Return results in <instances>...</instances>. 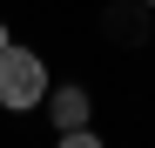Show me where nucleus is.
I'll return each instance as SVG.
<instances>
[{
  "label": "nucleus",
  "instance_id": "1",
  "mask_svg": "<svg viewBox=\"0 0 155 148\" xmlns=\"http://www.w3.org/2000/svg\"><path fill=\"white\" fill-rule=\"evenodd\" d=\"M47 101V67L41 54H27V47H0V108H14V114H27Z\"/></svg>",
  "mask_w": 155,
  "mask_h": 148
},
{
  "label": "nucleus",
  "instance_id": "2",
  "mask_svg": "<svg viewBox=\"0 0 155 148\" xmlns=\"http://www.w3.org/2000/svg\"><path fill=\"white\" fill-rule=\"evenodd\" d=\"M47 101H54L61 128H81V114H88V94H81V88H61V94H47Z\"/></svg>",
  "mask_w": 155,
  "mask_h": 148
},
{
  "label": "nucleus",
  "instance_id": "3",
  "mask_svg": "<svg viewBox=\"0 0 155 148\" xmlns=\"http://www.w3.org/2000/svg\"><path fill=\"white\" fill-rule=\"evenodd\" d=\"M142 7H155V0H142Z\"/></svg>",
  "mask_w": 155,
  "mask_h": 148
}]
</instances>
